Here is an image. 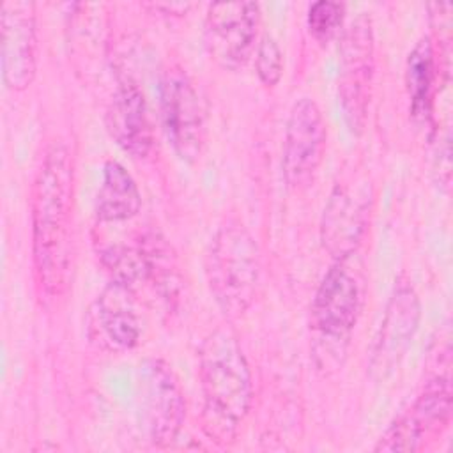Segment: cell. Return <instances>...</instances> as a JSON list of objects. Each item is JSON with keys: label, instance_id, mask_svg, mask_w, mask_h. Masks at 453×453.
<instances>
[{"label": "cell", "instance_id": "cell-1", "mask_svg": "<svg viewBox=\"0 0 453 453\" xmlns=\"http://www.w3.org/2000/svg\"><path fill=\"white\" fill-rule=\"evenodd\" d=\"M73 182L74 166L65 145L48 149L37 170L32 203V258L41 294L58 299L65 294L73 260Z\"/></svg>", "mask_w": 453, "mask_h": 453}, {"label": "cell", "instance_id": "cell-2", "mask_svg": "<svg viewBox=\"0 0 453 453\" xmlns=\"http://www.w3.org/2000/svg\"><path fill=\"white\" fill-rule=\"evenodd\" d=\"M198 380L203 396V432L219 444L232 442L251 407L253 384L246 356L226 327L214 329L202 342Z\"/></svg>", "mask_w": 453, "mask_h": 453}, {"label": "cell", "instance_id": "cell-3", "mask_svg": "<svg viewBox=\"0 0 453 453\" xmlns=\"http://www.w3.org/2000/svg\"><path fill=\"white\" fill-rule=\"evenodd\" d=\"M361 311V288L345 262H334L319 283L310 306L311 352L320 370L342 366Z\"/></svg>", "mask_w": 453, "mask_h": 453}, {"label": "cell", "instance_id": "cell-4", "mask_svg": "<svg viewBox=\"0 0 453 453\" xmlns=\"http://www.w3.org/2000/svg\"><path fill=\"white\" fill-rule=\"evenodd\" d=\"M205 276L225 315L241 317L253 304L260 278V251L241 223L228 221L216 230L205 257Z\"/></svg>", "mask_w": 453, "mask_h": 453}, {"label": "cell", "instance_id": "cell-5", "mask_svg": "<svg viewBox=\"0 0 453 453\" xmlns=\"http://www.w3.org/2000/svg\"><path fill=\"white\" fill-rule=\"evenodd\" d=\"M159 108L168 142L177 156L196 161L207 143V111L193 80L179 67H168L159 81Z\"/></svg>", "mask_w": 453, "mask_h": 453}, {"label": "cell", "instance_id": "cell-6", "mask_svg": "<svg viewBox=\"0 0 453 453\" xmlns=\"http://www.w3.org/2000/svg\"><path fill=\"white\" fill-rule=\"evenodd\" d=\"M373 48L372 18L361 12L347 25L340 42L338 97L352 133H361L366 124L375 65Z\"/></svg>", "mask_w": 453, "mask_h": 453}, {"label": "cell", "instance_id": "cell-7", "mask_svg": "<svg viewBox=\"0 0 453 453\" xmlns=\"http://www.w3.org/2000/svg\"><path fill=\"white\" fill-rule=\"evenodd\" d=\"M451 418V384L448 373L434 375L414 403L380 435L375 451H418L441 437Z\"/></svg>", "mask_w": 453, "mask_h": 453}, {"label": "cell", "instance_id": "cell-8", "mask_svg": "<svg viewBox=\"0 0 453 453\" xmlns=\"http://www.w3.org/2000/svg\"><path fill=\"white\" fill-rule=\"evenodd\" d=\"M260 25L257 2H214L203 21V44L211 58L223 69L242 67L255 50Z\"/></svg>", "mask_w": 453, "mask_h": 453}, {"label": "cell", "instance_id": "cell-9", "mask_svg": "<svg viewBox=\"0 0 453 453\" xmlns=\"http://www.w3.org/2000/svg\"><path fill=\"white\" fill-rule=\"evenodd\" d=\"M327 142V129L319 104L310 97L297 99L288 113L281 168L292 189H304L311 184Z\"/></svg>", "mask_w": 453, "mask_h": 453}, {"label": "cell", "instance_id": "cell-10", "mask_svg": "<svg viewBox=\"0 0 453 453\" xmlns=\"http://www.w3.org/2000/svg\"><path fill=\"white\" fill-rule=\"evenodd\" d=\"M142 412L154 446L172 444L186 418V402L179 379L163 359H147L140 366Z\"/></svg>", "mask_w": 453, "mask_h": 453}, {"label": "cell", "instance_id": "cell-11", "mask_svg": "<svg viewBox=\"0 0 453 453\" xmlns=\"http://www.w3.org/2000/svg\"><path fill=\"white\" fill-rule=\"evenodd\" d=\"M2 78L11 90H25L37 69V30L32 2L5 0L0 5Z\"/></svg>", "mask_w": 453, "mask_h": 453}, {"label": "cell", "instance_id": "cell-12", "mask_svg": "<svg viewBox=\"0 0 453 453\" xmlns=\"http://www.w3.org/2000/svg\"><path fill=\"white\" fill-rule=\"evenodd\" d=\"M421 317V303L409 281L395 285L370 356L372 375L384 379L407 352Z\"/></svg>", "mask_w": 453, "mask_h": 453}, {"label": "cell", "instance_id": "cell-13", "mask_svg": "<svg viewBox=\"0 0 453 453\" xmlns=\"http://www.w3.org/2000/svg\"><path fill=\"white\" fill-rule=\"evenodd\" d=\"M88 334L111 352L131 350L142 336V322L131 287L110 281L88 313Z\"/></svg>", "mask_w": 453, "mask_h": 453}, {"label": "cell", "instance_id": "cell-14", "mask_svg": "<svg viewBox=\"0 0 453 453\" xmlns=\"http://www.w3.org/2000/svg\"><path fill=\"white\" fill-rule=\"evenodd\" d=\"M368 211L370 195L366 189L336 184L331 191L320 221V241L336 262H345L361 244Z\"/></svg>", "mask_w": 453, "mask_h": 453}, {"label": "cell", "instance_id": "cell-15", "mask_svg": "<svg viewBox=\"0 0 453 453\" xmlns=\"http://www.w3.org/2000/svg\"><path fill=\"white\" fill-rule=\"evenodd\" d=\"M104 124L110 136L134 157H143L154 143V129L143 92L133 80H124L113 92Z\"/></svg>", "mask_w": 453, "mask_h": 453}, {"label": "cell", "instance_id": "cell-16", "mask_svg": "<svg viewBox=\"0 0 453 453\" xmlns=\"http://www.w3.org/2000/svg\"><path fill=\"white\" fill-rule=\"evenodd\" d=\"M142 207V195L133 175L115 159L103 165L101 186L96 198V216L103 223H120L134 218Z\"/></svg>", "mask_w": 453, "mask_h": 453}, {"label": "cell", "instance_id": "cell-17", "mask_svg": "<svg viewBox=\"0 0 453 453\" xmlns=\"http://www.w3.org/2000/svg\"><path fill=\"white\" fill-rule=\"evenodd\" d=\"M435 60L434 46L428 37H421L407 57L405 85L411 104V113L419 122H428L434 104Z\"/></svg>", "mask_w": 453, "mask_h": 453}, {"label": "cell", "instance_id": "cell-18", "mask_svg": "<svg viewBox=\"0 0 453 453\" xmlns=\"http://www.w3.org/2000/svg\"><path fill=\"white\" fill-rule=\"evenodd\" d=\"M345 16V5L333 0H317L310 5L306 23L310 34L319 42H327L340 30Z\"/></svg>", "mask_w": 453, "mask_h": 453}, {"label": "cell", "instance_id": "cell-19", "mask_svg": "<svg viewBox=\"0 0 453 453\" xmlns=\"http://www.w3.org/2000/svg\"><path fill=\"white\" fill-rule=\"evenodd\" d=\"M255 71L258 80L274 87L283 74V53L278 41L271 34H264L255 48Z\"/></svg>", "mask_w": 453, "mask_h": 453}]
</instances>
